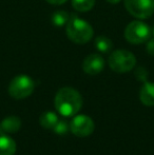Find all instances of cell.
I'll list each match as a JSON object with an SVG mask.
<instances>
[{"label":"cell","instance_id":"cell-14","mask_svg":"<svg viewBox=\"0 0 154 155\" xmlns=\"http://www.w3.org/2000/svg\"><path fill=\"white\" fill-rule=\"evenodd\" d=\"M70 16L71 15H69V13L66 12V11H56L52 14L51 22L56 28L66 27L69 19H70Z\"/></svg>","mask_w":154,"mask_h":155},{"label":"cell","instance_id":"cell-1","mask_svg":"<svg viewBox=\"0 0 154 155\" xmlns=\"http://www.w3.org/2000/svg\"><path fill=\"white\" fill-rule=\"evenodd\" d=\"M82 107V97L71 87L61 88L55 96V108L60 115L71 117L76 115Z\"/></svg>","mask_w":154,"mask_h":155},{"label":"cell","instance_id":"cell-18","mask_svg":"<svg viewBox=\"0 0 154 155\" xmlns=\"http://www.w3.org/2000/svg\"><path fill=\"white\" fill-rule=\"evenodd\" d=\"M147 52H148V54L154 56V38L148 40V43H147Z\"/></svg>","mask_w":154,"mask_h":155},{"label":"cell","instance_id":"cell-3","mask_svg":"<svg viewBox=\"0 0 154 155\" xmlns=\"http://www.w3.org/2000/svg\"><path fill=\"white\" fill-rule=\"evenodd\" d=\"M108 62L110 68L116 73H127L134 69L136 57L127 50H116L109 56Z\"/></svg>","mask_w":154,"mask_h":155},{"label":"cell","instance_id":"cell-5","mask_svg":"<svg viewBox=\"0 0 154 155\" xmlns=\"http://www.w3.org/2000/svg\"><path fill=\"white\" fill-rule=\"evenodd\" d=\"M152 35V29L143 21H132L125 30V38L132 45L147 42Z\"/></svg>","mask_w":154,"mask_h":155},{"label":"cell","instance_id":"cell-21","mask_svg":"<svg viewBox=\"0 0 154 155\" xmlns=\"http://www.w3.org/2000/svg\"><path fill=\"white\" fill-rule=\"evenodd\" d=\"M152 35H153V37H154V27H153V29H152Z\"/></svg>","mask_w":154,"mask_h":155},{"label":"cell","instance_id":"cell-2","mask_svg":"<svg viewBox=\"0 0 154 155\" xmlns=\"http://www.w3.org/2000/svg\"><path fill=\"white\" fill-rule=\"evenodd\" d=\"M67 36L71 41L77 45H84L93 38V28L86 20H82L76 15H71L66 25Z\"/></svg>","mask_w":154,"mask_h":155},{"label":"cell","instance_id":"cell-11","mask_svg":"<svg viewBox=\"0 0 154 155\" xmlns=\"http://www.w3.org/2000/svg\"><path fill=\"white\" fill-rule=\"evenodd\" d=\"M16 143L8 134L0 133V155H14Z\"/></svg>","mask_w":154,"mask_h":155},{"label":"cell","instance_id":"cell-8","mask_svg":"<svg viewBox=\"0 0 154 155\" xmlns=\"http://www.w3.org/2000/svg\"><path fill=\"white\" fill-rule=\"evenodd\" d=\"M105 69V59L99 54L93 53L84 58L82 70L88 75H97Z\"/></svg>","mask_w":154,"mask_h":155},{"label":"cell","instance_id":"cell-17","mask_svg":"<svg viewBox=\"0 0 154 155\" xmlns=\"http://www.w3.org/2000/svg\"><path fill=\"white\" fill-rule=\"evenodd\" d=\"M135 77L137 78L139 81H143V82L147 81V78H148V71L143 67L137 68L135 71Z\"/></svg>","mask_w":154,"mask_h":155},{"label":"cell","instance_id":"cell-6","mask_svg":"<svg viewBox=\"0 0 154 155\" xmlns=\"http://www.w3.org/2000/svg\"><path fill=\"white\" fill-rule=\"evenodd\" d=\"M125 8L133 17L146 19L154 13V0H123Z\"/></svg>","mask_w":154,"mask_h":155},{"label":"cell","instance_id":"cell-20","mask_svg":"<svg viewBox=\"0 0 154 155\" xmlns=\"http://www.w3.org/2000/svg\"><path fill=\"white\" fill-rule=\"evenodd\" d=\"M107 2H109V3H111V4H116V3H118V2H120L121 0H106Z\"/></svg>","mask_w":154,"mask_h":155},{"label":"cell","instance_id":"cell-10","mask_svg":"<svg viewBox=\"0 0 154 155\" xmlns=\"http://www.w3.org/2000/svg\"><path fill=\"white\" fill-rule=\"evenodd\" d=\"M139 98L143 104L147 107L154 106V82L145 81L139 92Z\"/></svg>","mask_w":154,"mask_h":155},{"label":"cell","instance_id":"cell-16","mask_svg":"<svg viewBox=\"0 0 154 155\" xmlns=\"http://www.w3.org/2000/svg\"><path fill=\"white\" fill-rule=\"evenodd\" d=\"M70 129V124H69L68 121L64 120V119H60L56 123L55 126L53 127V130L56 134L58 135H64L67 134V132Z\"/></svg>","mask_w":154,"mask_h":155},{"label":"cell","instance_id":"cell-19","mask_svg":"<svg viewBox=\"0 0 154 155\" xmlns=\"http://www.w3.org/2000/svg\"><path fill=\"white\" fill-rule=\"evenodd\" d=\"M45 1L50 4H53V5H60V4L66 3L68 0H45Z\"/></svg>","mask_w":154,"mask_h":155},{"label":"cell","instance_id":"cell-4","mask_svg":"<svg viewBox=\"0 0 154 155\" xmlns=\"http://www.w3.org/2000/svg\"><path fill=\"white\" fill-rule=\"evenodd\" d=\"M35 89V82L28 75H18L8 84V94L15 99H25L29 97Z\"/></svg>","mask_w":154,"mask_h":155},{"label":"cell","instance_id":"cell-12","mask_svg":"<svg viewBox=\"0 0 154 155\" xmlns=\"http://www.w3.org/2000/svg\"><path fill=\"white\" fill-rule=\"evenodd\" d=\"M58 120L59 119H58L57 114L52 112V111H47V112L42 113L39 117L40 126L44 129H53V127L55 126Z\"/></svg>","mask_w":154,"mask_h":155},{"label":"cell","instance_id":"cell-13","mask_svg":"<svg viewBox=\"0 0 154 155\" xmlns=\"http://www.w3.org/2000/svg\"><path fill=\"white\" fill-rule=\"evenodd\" d=\"M94 45L99 52L101 53H109L113 48V43L112 40L109 37L105 36V35H99L95 38Z\"/></svg>","mask_w":154,"mask_h":155},{"label":"cell","instance_id":"cell-9","mask_svg":"<svg viewBox=\"0 0 154 155\" xmlns=\"http://www.w3.org/2000/svg\"><path fill=\"white\" fill-rule=\"evenodd\" d=\"M21 128V119L18 116H8L0 121V133L2 134H13Z\"/></svg>","mask_w":154,"mask_h":155},{"label":"cell","instance_id":"cell-7","mask_svg":"<svg viewBox=\"0 0 154 155\" xmlns=\"http://www.w3.org/2000/svg\"><path fill=\"white\" fill-rule=\"evenodd\" d=\"M95 124L88 115H77L70 123V131L78 137H87L94 132Z\"/></svg>","mask_w":154,"mask_h":155},{"label":"cell","instance_id":"cell-15","mask_svg":"<svg viewBox=\"0 0 154 155\" xmlns=\"http://www.w3.org/2000/svg\"><path fill=\"white\" fill-rule=\"evenodd\" d=\"M95 5V0H72V6L78 12H89Z\"/></svg>","mask_w":154,"mask_h":155}]
</instances>
